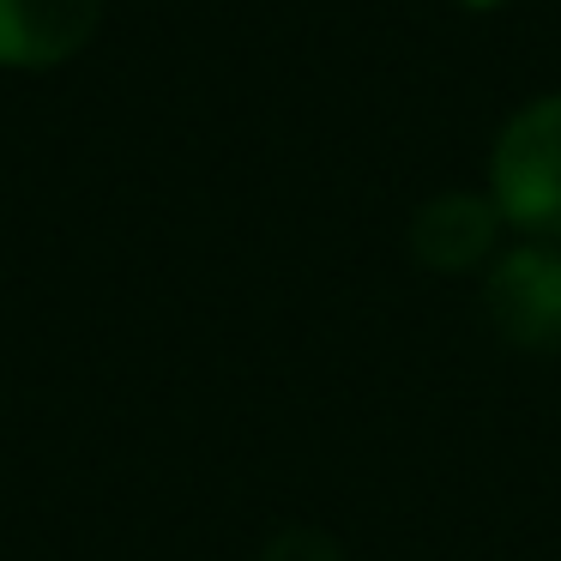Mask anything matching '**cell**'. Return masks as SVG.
<instances>
[{
    "mask_svg": "<svg viewBox=\"0 0 561 561\" xmlns=\"http://www.w3.org/2000/svg\"><path fill=\"white\" fill-rule=\"evenodd\" d=\"M489 199L525 242H561V91L519 103L489 146Z\"/></svg>",
    "mask_w": 561,
    "mask_h": 561,
    "instance_id": "6da1fadb",
    "label": "cell"
},
{
    "mask_svg": "<svg viewBox=\"0 0 561 561\" xmlns=\"http://www.w3.org/2000/svg\"><path fill=\"white\" fill-rule=\"evenodd\" d=\"M483 314L513 351L561 356V242L501 248L483 272Z\"/></svg>",
    "mask_w": 561,
    "mask_h": 561,
    "instance_id": "7a4b0ae2",
    "label": "cell"
},
{
    "mask_svg": "<svg viewBox=\"0 0 561 561\" xmlns=\"http://www.w3.org/2000/svg\"><path fill=\"white\" fill-rule=\"evenodd\" d=\"M501 230H507V218L495 211V199L483 194H465V187H447V194L423 199L411 218V254L416 266L440 272V278H459V272H477L489 266V260L501 254Z\"/></svg>",
    "mask_w": 561,
    "mask_h": 561,
    "instance_id": "3957f363",
    "label": "cell"
},
{
    "mask_svg": "<svg viewBox=\"0 0 561 561\" xmlns=\"http://www.w3.org/2000/svg\"><path fill=\"white\" fill-rule=\"evenodd\" d=\"M103 25V0H0V67L49 73L91 49Z\"/></svg>",
    "mask_w": 561,
    "mask_h": 561,
    "instance_id": "277c9868",
    "label": "cell"
},
{
    "mask_svg": "<svg viewBox=\"0 0 561 561\" xmlns=\"http://www.w3.org/2000/svg\"><path fill=\"white\" fill-rule=\"evenodd\" d=\"M260 561H344V549L327 531H314V525H290V531H278L260 549Z\"/></svg>",
    "mask_w": 561,
    "mask_h": 561,
    "instance_id": "5b68a950",
    "label": "cell"
},
{
    "mask_svg": "<svg viewBox=\"0 0 561 561\" xmlns=\"http://www.w3.org/2000/svg\"><path fill=\"white\" fill-rule=\"evenodd\" d=\"M465 13H501V7H513V0H459Z\"/></svg>",
    "mask_w": 561,
    "mask_h": 561,
    "instance_id": "8992f818",
    "label": "cell"
}]
</instances>
